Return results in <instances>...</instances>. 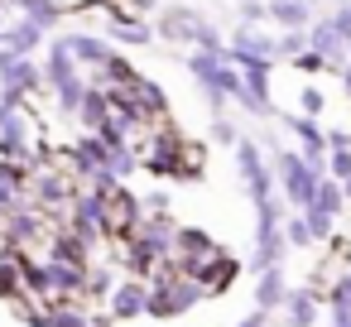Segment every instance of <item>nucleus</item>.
Segmentation results:
<instances>
[{
    "label": "nucleus",
    "instance_id": "8",
    "mask_svg": "<svg viewBox=\"0 0 351 327\" xmlns=\"http://www.w3.org/2000/svg\"><path fill=\"white\" fill-rule=\"evenodd\" d=\"M145 303H149V298H145V289H140V284H125V289L111 298L116 317H135V313H145Z\"/></svg>",
    "mask_w": 351,
    "mask_h": 327
},
{
    "label": "nucleus",
    "instance_id": "6",
    "mask_svg": "<svg viewBox=\"0 0 351 327\" xmlns=\"http://www.w3.org/2000/svg\"><path fill=\"white\" fill-rule=\"evenodd\" d=\"M0 77H5V87H10V92L34 87V82H39V73H34L25 58H0Z\"/></svg>",
    "mask_w": 351,
    "mask_h": 327
},
{
    "label": "nucleus",
    "instance_id": "14",
    "mask_svg": "<svg viewBox=\"0 0 351 327\" xmlns=\"http://www.w3.org/2000/svg\"><path fill=\"white\" fill-rule=\"evenodd\" d=\"M82 121H87L92 130L106 121V97H101V92H87V97H82Z\"/></svg>",
    "mask_w": 351,
    "mask_h": 327
},
{
    "label": "nucleus",
    "instance_id": "24",
    "mask_svg": "<svg viewBox=\"0 0 351 327\" xmlns=\"http://www.w3.org/2000/svg\"><path fill=\"white\" fill-rule=\"evenodd\" d=\"M303 111H313V116H317V111H322V97H317V92H303Z\"/></svg>",
    "mask_w": 351,
    "mask_h": 327
},
{
    "label": "nucleus",
    "instance_id": "11",
    "mask_svg": "<svg viewBox=\"0 0 351 327\" xmlns=\"http://www.w3.org/2000/svg\"><path fill=\"white\" fill-rule=\"evenodd\" d=\"M68 49H73V58H87V63H111V53H106V44H97V39H68Z\"/></svg>",
    "mask_w": 351,
    "mask_h": 327
},
{
    "label": "nucleus",
    "instance_id": "28",
    "mask_svg": "<svg viewBox=\"0 0 351 327\" xmlns=\"http://www.w3.org/2000/svg\"><path fill=\"white\" fill-rule=\"evenodd\" d=\"M346 193H351V178H346Z\"/></svg>",
    "mask_w": 351,
    "mask_h": 327
},
{
    "label": "nucleus",
    "instance_id": "19",
    "mask_svg": "<svg viewBox=\"0 0 351 327\" xmlns=\"http://www.w3.org/2000/svg\"><path fill=\"white\" fill-rule=\"evenodd\" d=\"M327 226H332V217H327V212H313V207H308V231H313V241H317V236H327Z\"/></svg>",
    "mask_w": 351,
    "mask_h": 327
},
{
    "label": "nucleus",
    "instance_id": "17",
    "mask_svg": "<svg viewBox=\"0 0 351 327\" xmlns=\"http://www.w3.org/2000/svg\"><path fill=\"white\" fill-rule=\"evenodd\" d=\"M39 327H87V317L82 313H49V317H39Z\"/></svg>",
    "mask_w": 351,
    "mask_h": 327
},
{
    "label": "nucleus",
    "instance_id": "23",
    "mask_svg": "<svg viewBox=\"0 0 351 327\" xmlns=\"http://www.w3.org/2000/svg\"><path fill=\"white\" fill-rule=\"evenodd\" d=\"M183 245H188V250H207V236H197V231H183Z\"/></svg>",
    "mask_w": 351,
    "mask_h": 327
},
{
    "label": "nucleus",
    "instance_id": "9",
    "mask_svg": "<svg viewBox=\"0 0 351 327\" xmlns=\"http://www.w3.org/2000/svg\"><path fill=\"white\" fill-rule=\"evenodd\" d=\"M269 15H274V25H308V5H303V0H274V5H269Z\"/></svg>",
    "mask_w": 351,
    "mask_h": 327
},
{
    "label": "nucleus",
    "instance_id": "27",
    "mask_svg": "<svg viewBox=\"0 0 351 327\" xmlns=\"http://www.w3.org/2000/svg\"><path fill=\"white\" fill-rule=\"evenodd\" d=\"M346 92H351V73H346Z\"/></svg>",
    "mask_w": 351,
    "mask_h": 327
},
{
    "label": "nucleus",
    "instance_id": "13",
    "mask_svg": "<svg viewBox=\"0 0 351 327\" xmlns=\"http://www.w3.org/2000/svg\"><path fill=\"white\" fill-rule=\"evenodd\" d=\"M111 34H116V39H130V44H149V29H145L140 20H121V15H116Z\"/></svg>",
    "mask_w": 351,
    "mask_h": 327
},
{
    "label": "nucleus",
    "instance_id": "12",
    "mask_svg": "<svg viewBox=\"0 0 351 327\" xmlns=\"http://www.w3.org/2000/svg\"><path fill=\"white\" fill-rule=\"evenodd\" d=\"M293 130L303 135V149H308V164L317 169V159H322V140H327V135H317V125H308V121H298Z\"/></svg>",
    "mask_w": 351,
    "mask_h": 327
},
{
    "label": "nucleus",
    "instance_id": "18",
    "mask_svg": "<svg viewBox=\"0 0 351 327\" xmlns=\"http://www.w3.org/2000/svg\"><path fill=\"white\" fill-rule=\"evenodd\" d=\"M101 154H106V149H101L97 140H82V149H77V159H82V169H101Z\"/></svg>",
    "mask_w": 351,
    "mask_h": 327
},
{
    "label": "nucleus",
    "instance_id": "3",
    "mask_svg": "<svg viewBox=\"0 0 351 327\" xmlns=\"http://www.w3.org/2000/svg\"><path fill=\"white\" fill-rule=\"evenodd\" d=\"M313 53H322L327 63H341L351 49H346V34H341L337 25H317V29H313Z\"/></svg>",
    "mask_w": 351,
    "mask_h": 327
},
{
    "label": "nucleus",
    "instance_id": "5",
    "mask_svg": "<svg viewBox=\"0 0 351 327\" xmlns=\"http://www.w3.org/2000/svg\"><path fill=\"white\" fill-rule=\"evenodd\" d=\"M197 29H202V20H197L193 10H169V15L159 20V34H164V39H197Z\"/></svg>",
    "mask_w": 351,
    "mask_h": 327
},
{
    "label": "nucleus",
    "instance_id": "4",
    "mask_svg": "<svg viewBox=\"0 0 351 327\" xmlns=\"http://www.w3.org/2000/svg\"><path fill=\"white\" fill-rule=\"evenodd\" d=\"M39 44V25L34 20H25V25H15V29H5L0 34V58H20L25 49H34Z\"/></svg>",
    "mask_w": 351,
    "mask_h": 327
},
{
    "label": "nucleus",
    "instance_id": "22",
    "mask_svg": "<svg viewBox=\"0 0 351 327\" xmlns=\"http://www.w3.org/2000/svg\"><path fill=\"white\" fill-rule=\"evenodd\" d=\"M337 29H341V34H346V44H351V5H341V10H337Z\"/></svg>",
    "mask_w": 351,
    "mask_h": 327
},
{
    "label": "nucleus",
    "instance_id": "16",
    "mask_svg": "<svg viewBox=\"0 0 351 327\" xmlns=\"http://www.w3.org/2000/svg\"><path fill=\"white\" fill-rule=\"evenodd\" d=\"M289 317H293V327H308V322H313V298L298 293V298L289 303Z\"/></svg>",
    "mask_w": 351,
    "mask_h": 327
},
{
    "label": "nucleus",
    "instance_id": "21",
    "mask_svg": "<svg viewBox=\"0 0 351 327\" xmlns=\"http://www.w3.org/2000/svg\"><path fill=\"white\" fill-rule=\"evenodd\" d=\"M332 173H337V178H351V154H346V149L332 154Z\"/></svg>",
    "mask_w": 351,
    "mask_h": 327
},
{
    "label": "nucleus",
    "instance_id": "7",
    "mask_svg": "<svg viewBox=\"0 0 351 327\" xmlns=\"http://www.w3.org/2000/svg\"><path fill=\"white\" fill-rule=\"evenodd\" d=\"M236 49H241V53H260V58H269L279 44H274V39H265L255 25H241V29H236Z\"/></svg>",
    "mask_w": 351,
    "mask_h": 327
},
{
    "label": "nucleus",
    "instance_id": "1",
    "mask_svg": "<svg viewBox=\"0 0 351 327\" xmlns=\"http://www.w3.org/2000/svg\"><path fill=\"white\" fill-rule=\"evenodd\" d=\"M279 169H284V188L298 207H313V193H317V169L293 159V154H279Z\"/></svg>",
    "mask_w": 351,
    "mask_h": 327
},
{
    "label": "nucleus",
    "instance_id": "15",
    "mask_svg": "<svg viewBox=\"0 0 351 327\" xmlns=\"http://www.w3.org/2000/svg\"><path fill=\"white\" fill-rule=\"evenodd\" d=\"M337 207H341L337 188H332V183H317V193H313V212H327V217H332Z\"/></svg>",
    "mask_w": 351,
    "mask_h": 327
},
{
    "label": "nucleus",
    "instance_id": "25",
    "mask_svg": "<svg viewBox=\"0 0 351 327\" xmlns=\"http://www.w3.org/2000/svg\"><path fill=\"white\" fill-rule=\"evenodd\" d=\"M260 322H265V317H260V313H250V317H245L241 327H260Z\"/></svg>",
    "mask_w": 351,
    "mask_h": 327
},
{
    "label": "nucleus",
    "instance_id": "2",
    "mask_svg": "<svg viewBox=\"0 0 351 327\" xmlns=\"http://www.w3.org/2000/svg\"><path fill=\"white\" fill-rule=\"evenodd\" d=\"M236 159H241V169H245V188H250V197L255 202H269V178H265V169H260V154H255V145H236Z\"/></svg>",
    "mask_w": 351,
    "mask_h": 327
},
{
    "label": "nucleus",
    "instance_id": "10",
    "mask_svg": "<svg viewBox=\"0 0 351 327\" xmlns=\"http://www.w3.org/2000/svg\"><path fill=\"white\" fill-rule=\"evenodd\" d=\"M255 303H260V308H274V303H284V274H279V269H269V274L260 279V293H255Z\"/></svg>",
    "mask_w": 351,
    "mask_h": 327
},
{
    "label": "nucleus",
    "instance_id": "20",
    "mask_svg": "<svg viewBox=\"0 0 351 327\" xmlns=\"http://www.w3.org/2000/svg\"><path fill=\"white\" fill-rule=\"evenodd\" d=\"M289 241H293V245H308V241H313V231H308V217H298V221L289 226Z\"/></svg>",
    "mask_w": 351,
    "mask_h": 327
},
{
    "label": "nucleus",
    "instance_id": "26",
    "mask_svg": "<svg viewBox=\"0 0 351 327\" xmlns=\"http://www.w3.org/2000/svg\"><path fill=\"white\" fill-rule=\"evenodd\" d=\"M341 298H351V274H346V284H341Z\"/></svg>",
    "mask_w": 351,
    "mask_h": 327
}]
</instances>
